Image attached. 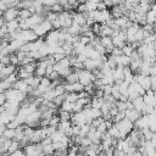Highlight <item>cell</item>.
<instances>
[{"mask_svg": "<svg viewBox=\"0 0 156 156\" xmlns=\"http://www.w3.org/2000/svg\"><path fill=\"white\" fill-rule=\"evenodd\" d=\"M116 124L119 129V139H124L134 129V123L132 121H129L128 118H126V117L123 119H121L119 122H117Z\"/></svg>", "mask_w": 156, "mask_h": 156, "instance_id": "obj_1", "label": "cell"}, {"mask_svg": "<svg viewBox=\"0 0 156 156\" xmlns=\"http://www.w3.org/2000/svg\"><path fill=\"white\" fill-rule=\"evenodd\" d=\"M66 78V83L67 84H72V83H76L79 80V76H78V72L77 71H72L68 76L65 77Z\"/></svg>", "mask_w": 156, "mask_h": 156, "instance_id": "obj_15", "label": "cell"}, {"mask_svg": "<svg viewBox=\"0 0 156 156\" xmlns=\"http://www.w3.org/2000/svg\"><path fill=\"white\" fill-rule=\"evenodd\" d=\"M99 40H100V44L106 49V54H111L112 49L115 48V45L112 43V38L111 37H100Z\"/></svg>", "mask_w": 156, "mask_h": 156, "instance_id": "obj_7", "label": "cell"}, {"mask_svg": "<svg viewBox=\"0 0 156 156\" xmlns=\"http://www.w3.org/2000/svg\"><path fill=\"white\" fill-rule=\"evenodd\" d=\"M107 133L113 138V139H119V129L117 127L116 123H113L108 129H107Z\"/></svg>", "mask_w": 156, "mask_h": 156, "instance_id": "obj_17", "label": "cell"}, {"mask_svg": "<svg viewBox=\"0 0 156 156\" xmlns=\"http://www.w3.org/2000/svg\"><path fill=\"white\" fill-rule=\"evenodd\" d=\"M4 129H5V126L0 124V136H2V133H4Z\"/></svg>", "mask_w": 156, "mask_h": 156, "instance_id": "obj_37", "label": "cell"}, {"mask_svg": "<svg viewBox=\"0 0 156 156\" xmlns=\"http://www.w3.org/2000/svg\"><path fill=\"white\" fill-rule=\"evenodd\" d=\"M78 72V76H79V83H82L84 87L85 85H88V84H90V83H93L94 80H95V76L93 74V72L91 71H89V69H85V68H82V69H79V71H77Z\"/></svg>", "mask_w": 156, "mask_h": 156, "instance_id": "obj_2", "label": "cell"}, {"mask_svg": "<svg viewBox=\"0 0 156 156\" xmlns=\"http://www.w3.org/2000/svg\"><path fill=\"white\" fill-rule=\"evenodd\" d=\"M32 16V12L29 9H18V20H27Z\"/></svg>", "mask_w": 156, "mask_h": 156, "instance_id": "obj_18", "label": "cell"}, {"mask_svg": "<svg viewBox=\"0 0 156 156\" xmlns=\"http://www.w3.org/2000/svg\"><path fill=\"white\" fill-rule=\"evenodd\" d=\"M57 63H58L61 67H72V66H71V60H69V56L63 57L62 60L57 61Z\"/></svg>", "mask_w": 156, "mask_h": 156, "instance_id": "obj_25", "label": "cell"}, {"mask_svg": "<svg viewBox=\"0 0 156 156\" xmlns=\"http://www.w3.org/2000/svg\"><path fill=\"white\" fill-rule=\"evenodd\" d=\"M56 2H57V4H60L62 7H65V6L68 4V0H56Z\"/></svg>", "mask_w": 156, "mask_h": 156, "instance_id": "obj_35", "label": "cell"}, {"mask_svg": "<svg viewBox=\"0 0 156 156\" xmlns=\"http://www.w3.org/2000/svg\"><path fill=\"white\" fill-rule=\"evenodd\" d=\"M58 123H60V117H58V115H54V116L49 119V126H51V127H56V128H57Z\"/></svg>", "mask_w": 156, "mask_h": 156, "instance_id": "obj_26", "label": "cell"}, {"mask_svg": "<svg viewBox=\"0 0 156 156\" xmlns=\"http://www.w3.org/2000/svg\"><path fill=\"white\" fill-rule=\"evenodd\" d=\"M15 133H16V129H13V128H5L4 129V133H2V136H4V139H13L15 138Z\"/></svg>", "mask_w": 156, "mask_h": 156, "instance_id": "obj_19", "label": "cell"}, {"mask_svg": "<svg viewBox=\"0 0 156 156\" xmlns=\"http://www.w3.org/2000/svg\"><path fill=\"white\" fill-rule=\"evenodd\" d=\"M10 63L11 65H13V66H17L18 65V57H17V55L16 54H10Z\"/></svg>", "mask_w": 156, "mask_h": 156, "instance_id": "obj_30", "label": "cell"}, {"mask_svg": "<svg viewBox=\"0 0 156 156\" xmlns=\"http://www.w3.org/2000/svg\"><path fill=\"white\" fill-rule=\"evenodd\" d=\"M77 12H80V13H87L88 12V9H87V5H85V2H83V4H78V6H77Z\"/></svg>", "mask_w": 156, "mask_h": 156, "instance_id": "obj_29", "label": "cell"}, {"mask_svg": "<svg viewBox=\"0 0 156 156\" xmlns=\"http://www.w3.org/2000/svg\"><path fill=\"white\" fill-rule=\"evenodd\" d=\"M51 26H52V29H61V23H60L58 16H57V18H55V20L51 22Z\"/></svg>", "mask_w": 156, "mask_h": 156, "instance_id": "obj_31", "label": "cell"}, {"mask_svg": "<svg viewBox=\"0 0 156 156\" xmlns=\"http://www.w3.org/2000/svg\"><path fill=\"white\" fill-rule=\"evenodd\" d=\"M89 130H90V124H88V123L82 124L80 128H79V134H78V135H80V136H87L88 133H89Z\"/></svg>", "mask_w": 156, "mask_h": 156, "instance_id": "obj_22", "label": "cell"}, {"mask_svg": "<svg viewBox=\"0 0 156 156\" xmlns=\"http://www.w3.org/2000/svg\"><path fill=\"white\" fill-rule=\"evenodd\" d=\"M136 96H140V95L138 94L136 89H135L132 84H129V87H128V99H129V100H133V99H135Z\"/></svg>", "mask_w": 156, "mask_h": 156, "instance_id": "obj_20", "label": "cell"}, {"mask_svg": "<svg viewBox=\"0 0 156 156\" xmlns=\"http://www.w3.org/2000/svg\"><path fill=\"white\" fill-rule=\"evenodd\" d=\"M58 20L61 23V28H68L72 24V15L68 11H61L58 13Z\"/></svg>", "mask_w": 156, "mask_h": 156, "instance_id": "obj_4", "label": "cell"}, {"mask_svg": "<svg viewBox=\"0 0 156 156\" xmlns=\"http://www.w3.org/2000/svg\"><path fill=\"white\" fill-rule=\"evenodd\" d=\"M6 101H7V99H6L5 93H1V94H0V106H4Z\"/></svg>", "mask_w": 156, "mask_h": 156, "instance_id": "obj_32", "label": "cell"}, {"mask_svg": "<svg viewBox=\"0 0 156 156\" xmlns=\"http://www.w3.org/2000/svg\"><path fill=\"white\" fill-rule=\"evenodd\" d=\"M116 62H117V66L128 67L129 63H130V57L122 54V55H119V56H116Z\"/></svg>", "mask_w": 156, "mask_h": 156, "instance_id": "obj_10", "label": "cell"}, {"mask_svg": "<svg viewBox=\"0 0 156 156\" xmlns=\"http://www.w3.org/2000/svg\"><path fill=\"white\" fill-rule=\"evenodd\" d=\"M16 72V66H13V65H6V66H4V68H2V71H1V77H0V79H2V78H6V77H9L10 74H12V73H15Z\"/></svg>", "mask_w": 156, "mask_h": 156, "instance_id": "obj_12", "label": "cell"}, {"mask_svg": "<svg viewBox=\"0 0 156 156\" xmlns=\"http://www.w3.org/2000/svg\"><path fill=\"white\" fill-rule=\"evenodd\" d=\"M73 104H74V102H69V101L65 100V101L61 104V106H60V110H63V111H68V112H71V113H72Z\"/></svg>", "mask_w": 156, "mask_h": 156, "instance_id": "obj_21", "label": "cell"}, {"mask_svg": "<svg viewBox=\"0 0 156 156\" xmlns=\"http://www.w3.org/2000/svg\"><path fill=\"white\" fill-rule=\"evenodd\" d=\"M112 34H113V29L111 27H108L106 23H101L99 37H111Z\"/></svg>", "mask_w": 156, "mask_h": 156, "instance_id": "obj_11", "label": "cell"}, {"mask_svg": "<svg viewBox=\"0 0 156 156\" xmlns=\"http://www.w3.org/2000/svg\"><path fill=\"white\" fill-rule=\"evenodd\" d=\"M104 104V98H98V96H93L90 99V107L93 108H100Z\"/></svg>", "mask_w": 156, "mask_h": 156, "instance_id": "obj_14", "label": "cell"}, {"mask_svg": "<svg viewBox=\"0 0 156 156\" xmlns=\"http://www.w3.org/2000/svg\"><path fill=\"white\" fill-rule=\"evenodd\" d=\"M111 1H112L113 6H115V5H118V4H121V2H122V0H111Z\"/></svg>", "mask_w": 156, "mask_h": 156, "instance_id": "obj_36", "label": "cell"}, {"mask_svg": "<svg viewBox=\"0 0 156 156\" xmlns=\"http://www.w3.org/2000/svg\"><path fill=\"white\" fill-rule=\"evenodd\" d=\"M124 116H126V118H128L129 121H132L134 123L141 116V112L135 108H127V110H124Z\"/></svg>", "mask_w": 156, "mask_h": 156, "instance_id": "obj_8", "label": "cell"}, {"mask_svg": "<svg viewBox=\"0 0 156 156\" xmlns=\"http://www.w3.org/2000/svg\"><path fill=\"white\" fill-rule=\"evenodd\" d=\"M80 28H82V26L76 24V23H72V24L67 28V32H68L71 35H80Z\"/></svg>", "mask_w": 156, "mask_h": 156, "instance_id": "obj_16", "label": "cell"}, {"mask_svg": "<svg viewBox=\"0 0 156 156\" xmlns=\"http://www.w3.org/2000/svg\"><path fill=\"white\" fill-rule=\"evenodd\" d=\"M7 7H9V6H7V4H6L4 0H0V11H2V12H4Z\"/></svg>", "mask_w": 156, "mask_h": 156, "instance_id": "obj_34", "label": "cell"}, {"mask_svg": "<svg viewBox=\"0 0 156 156\" xmlns=\"http://www.w3.org/2000/svg\"><path fill=\"white\" fill-rule=\"evenodd\" d=\"M2 140H4V139H0V146H1V143H2Z\"/></svg>", "mask_w": 156, "mask_h": 156, "instance_id": "obj_39", "label": "cell"}, {"mask_svg": "<svg viewBox=\"0 0 156 156\" xmlns=\"http://www.w3.org/2000/svg\"><path fill=\"white\" fill-rule=\"evenodd\" d=\"M17 17H18V7H7L2 12V18L5 22L11 21V20H16Z\"/></svg>", "mask_w": 156, "mask_h": 156, "instance_id": "obj_6", "label": "cell"}, {"mask_svg": "<svg viewBox=\"0 0 156 156\" xmlns=\"http://www.w3.org/2000/svg\"><path fill=\"white\" fill-rule=\"evenodd\" d=\"M37 1H39L43 6H45V7H51L55 2H56V0H37Z\"/></svg>", "mask_w": 156, "mask_h": 156, "instance_id": "obj_28", "label": "cell"}, {"mask_svg": "<svg viewBox=\"0 0 156 156\" xmlns=\"http://www.w3.org/2000/svg\"><path fill=\"white\" fill-rule=\"evenodd\" d=\"M121 50H122V54H123V55H126V56H130V55H132V52L134 51V49H133L129 44H126L124 46H122V48H121Z\"/></svg>", "mask_w": 156, "mask_h": 156, "instance_id": "obj_24", "label": "cell"}, {"mask_svg": "<svg viewBox=\"0 0 156 156\" xmlns=\"http://www.w3.org/2000/svg\"><path fill=\"white\" fill-rule=\"evenodd\" d=\"M58 33L60 29H51L48 34H46V40L45 43L48 45H58ZM60 46V45H58Z\"/></svg>", "mask_w": 156, "mask_h": 156, "instance_id": "obj_5", "label": "cell"}, {"mask_svg": "<svg viewBox=\"0 0 156 156\" xmlns=\"http://www.w3.org/2000/svg\"><path fill=\"white\" fill-rule=\"evenodd\" d=\"M5 26H6V28H7V33H9V34H10V33H13V32H16V30L20 29V20L16 18V20L7 21V22H5Z\"/></svg>", "mask_w": 156, "mask_h": 156, "instance_id": "obj_9", "label": "cell"}, {"mask_svg": "<svg viewBox=\"0 0 156 156\" xmlns=\"http://www.w3.org/2000/svg\"><path fill=\"white\" fill-rule=\"evenodd\" d=\"M132 102H133V107H134L135 110L140 111V112H141V110H143L144 106H145V102H144V100H143V96H136L135 99L132 100Z\"/></svg>", "mask_w": 156, "mask_h": 156, "instance_id": "obj_13", "label": "cell"}, {"mask_svg": "<svg viewBox=\"0 0 156 156\" xmlns=\"http://www.w3.org/2000/svg\"><path fill=\"white\" fill-rule=\"evenodd\" d=\"M71 112L68 111H63V110H60L58 111V117H60V121H68L71 119Z\"/></svg>", "mask_w": 156, "mask_h": 156, "instance_id": "obj_23", "label": "cell"}, {"mask_svg": "<svg viewBox=\"0 0 156 156\" xmlns=\"http://www.w3.org/2000/svg\"><path fill=\"white\" fill-rule=\"evenodd\" d=\"M4 24H5V21H4V18H2V17H0V28H1Z\"/></svg>", "mask_w": 156, "mask_h": 156, "instance_id": "obj_38", "label": "cell"}, {"mask_svg": "<svg viewBox=\"0 0 156 156\" xmlns=\"http://www.w3.org/2000/svg\"><path fill=\"white\" fill-rule=\"evenodd\" d=\"M50 11H52V12H56V13H60L61 11H63V7L60 5V4H57V2H55L51 7H50Z\"/></svg>", "mask_w": 156, "mask_h": 156, "instance_id": "obj_27", "label": "cell"}, {"mask_svg": "<svg viewBox=\"0 0 156 156\" xmlns=\"http://www.w3.org/2000/svg\"><path fill=\"white\" fill-rule=\"evenodd\" d=\"M105 9H107V6H106V4L104 2V1H99L98 2V7H96V10H105Z\"/></svg>", "mask_w": 156, "mask_h": 156, "instance_id": "obj_33", "label": "cell"}, {"mask_svg": "<svg viewBox=\"0 0 156 156\" xmlns=\"http://www.w3.org/2000/svg\"><path fill=\"white\" fill-rule=\"evenodd\" d=\"M18 39L23 40L24 43H29V41H35L38 39V37L35 35V33L33 32V29H20V37Z\"/></svg>", "mask_w": 156, "mask_h": 156, "instance_id": "obj_3", "label": "cell"}]
</instances>
